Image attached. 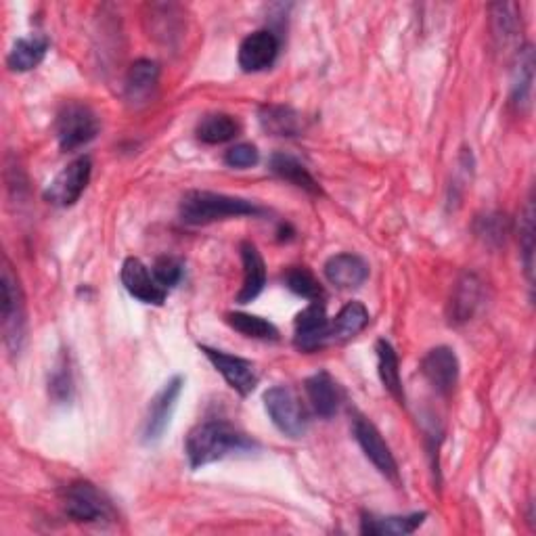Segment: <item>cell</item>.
I'll return each mask as SVG.
<instances>
[{
    "instance_id": "cell-27",
    "label": "cell",
    "mask_w": 536,
    "mask_h": 536,
    "mask_svg": "<svg viewBox=\"0 0 536 536\" xmlns=\"http://www.w3.org/2000/svg\"><path fill=\"white\" fill-rule=\"evenodd\" d=\"M227 323L239 331L245 338H254V340H279V329L262 317L248 315V312H229Z\"/></svg>"
},
{
    "instance_id": "cell-18",
    "label": "cell",
    "mask_w": 536,
    "mask_h": 536,
    "mask_svg": "<svg viewBox=\"0 0 536 536\" xmlns=\"http://www.w3.org/2000/svg\"><path fill=\"white\" fill-rule=\"evenodd\" d=\"M304 388H306V396L310 400V405L317 411V415L329 419L338 413L340 402H342V390L329 373L321 371L308 377Z\"/></svg>"
},
{
    "instance_id": "cell-11",
    "label": "cell",
    "mask_w": 536,
    "mask_h": 536,
    "mask_svg": "<svg viewBox=\"0 0 536 536\" xmlns=\"http://www.w3.org/2000/svg\"><path fill=\"white\" fill-rule=\"evenodd\" d=\"M183 386H185V379L181 375H176L170 379V382L164 384V388L158 394L153 396L147 417H145V428H143V440L147 444L158 442L164 436L168 423L172 419L176 400L183 392Z\"/></svg>"
},
{
    "instance_id": "cell-13",
    "label": "cell",
    "mask_w": 536,
    "mask_h": 536,
    "mask_svg": "<svg viewBox=\"0 0 536 536\" xmlns=\"http://www.w3.org/2000/svg\"><path fill=\"white\" fill-rule=\"evenodd\" d=\"M421 373L426 375L430 386L442 394L449 396L459 382V359L453 348L438 346L432 348L421 361Z\"/></svg>"
},
{
    "instance_id": "cell-29",
    "label": "cell",
    "mask_w": 536,
    "mask_h": 536,
    "mask_svg": "<svg viewBox=\"0 0 536 536\" xmlns=\"http://www.w3.org/2000/svg\"><path fill=\"white\" fill-rule=\"evenodd\" d=\"M490 13H493V32L499 44L503 47H509V42L516 38L520 21L516 17V5L509 3H499L490 7Z\"/></svg>"
},
{
    "instance_id": "cell-14",
    "label": "cell",
    "mask_w": 536,
    "mask_h": 536,
    "mask_svg": "<svg viewBox=\"0 0 536 536\" xmlns=\"http://www.w3.org/2000/svg\"><path fill=\"white\" fill-rule=\"evenodd\" d=\"M279 55V38L271 30H258L245 36L239 44V67L243 72H264Z\"/></svg>"
},
{
    "instance_id": "cell-4",
    "label": "cell",
    "mask_w": 536,
    "mask_h": 536,
    "mask_svg": "<svg viewBox=\"0 0 536 536\" xmlns=\"http://www.w3.org/2000/svg\"><path fill=\"white\" fill-rule=\"evenodd\" d=\"M99 118L95 111L78 101L65 103L55 120V134L63 151H76L91 143L99 134Z\"/></svg>"
},
{
    "instance_id": "cell-24",
    "label": "cell",
    "mask_w": 536,
    "mask_h": 536,
    "mask_svg": "<svg viewBox=\"0 0 536 536\" xmlns=\"http://www.w3.org/2000/svg\"><path fill=\"white\" fill-rule=\"evenodd\" d=\"M369 323V310L361 302L346 304L331 323V342H346L359 335Z\"/></svg>"
},
{
    "instance_id": "cell-12",
    "label": "cell",
    "mask_w": 536,
    "mask_h": 536,
    "mask_svg": "<svg viewBox=\"0 0 536 536\" xmlns=\"http://www.w3.org/2000/svg\"><path fill=\"white\" fill-rule=\"evenodd\" d=\"M122 283L126 287V292L141 300L143 304H153L162 306L168 298V289H164L158 279H155L153 271L139 260V258H126L122 264Z\"/></svg>"
},
{
    "instance_id": "cell-6",
    "label": "cell",
    "mask_w": 536,
    "mask_h": 536,
    "mask_svg": "<svg viewBox=\"0 0 536 536\" xmlns=\"http://www.w3.org/2000/svg\"><path fill=\"white\" fill-rule=\"evenodd\" d=\"M264 409L281 434L289 438H300L306 434V428H308L306 413L300 405V400L296 398V394L289 388L275 386L271 390H266Z\"/></svg>"
},
{
    "instance_id": "cell-9",
    "label": "cell",
    "mask_w": 536,
    "mask_h": 536,
    "mask_svg": "<svg viewBox=\"0 0 536 536\" xmlns=\"http://www.w3.org/2000/svg\"><path fill=\"white\" fill-rule=\"evenodd\" d=\"M206 359L214 365V369L225 377V382L241 396H250L258 386V371L252 361H245L241 356H233L222 350H214L208 346H199Z\"/></svg>"
},
{
    "instance_id": "cell-34",
    "label": "cell",
    "mask_w": 536,
    "mask_h": 536,
    "mask_svg": "<svg viewBox=\"0 0 536 536\" xmlns=\"http://www.w3.org/2000/svg\"><path fill=\"white\" fill-rule=\"evenodd\" d=\"M72 388H74L72 371H70V367H67V361H61L59 367H57V371L51 377L49 390H51L53 398H57V400H70Z\"/></svg>"
},
{
    "instance_id": "cell-30",
    "label": "cell",
    "mask_w": 536,
    "mask_h": 536,
    "mask_svg": "<svg viewBox=\"0 0 536 536\" xmlns=\"http://www.w3.org/2000/svg\"><path fill=\"white\" fill-rule=\"evenodd\" d=\"M285 285L292 289L296 296L306 298V300H319L323 296L321 283L304 266L289 268V271L285 273Z\"/></svg>"
},
{
    "instance_id": "cell-20",
    "label": "cell",
    "mask_w": 536,
    "mask_h": 536,
    "mask_svg": "<svg viewBox=\"0 0 536 536\" xmlns=\"http://www.w3.org/2000/svg\"><path fill=\"white\" fill-rule=\"evenodd\" d=\"M268 168H271V172L277 174L281 181L292 183L310 195H321V187L315 181V176H312L308 168L300 160H296L294 155L273 153L271 160H268Z\"/></svg>"
},
{
    "instance_id": "cell-26",
    "label": "cell",
    "mask_w": 536,
    "mask_h": 536,
    "mask_svg": "<svg viewBox=\"0 0 536 536\" xmlns=\"http://www.w3.org/2000/svg\"><path fill=\"white\" fill-rule=\"evenodd\" d=\"M532 82H534V51L532 47H524L518 53L516 74H513V86H511V101L518 105L520 111L530 105Z\"/></svg>"
},
{
    "instance_id": "cell-3",
    "label": "cell",
    "mask_w": 536,
    "mask_h": 536,
    "mask_svg": "<svg viewBox=\"0 0 536 536\" xmlns=\"http://www.w3.org/2000/svg\"><path fill=\"white\" fill-rule=\"evenodd\" d=\"M0 300H3L0 317H3L5 346L11 354H17L26 340V298L7 258L3 262V275H0Z\"/></svg>"
},
{
    "instance_id": "cell-8",
    "label": "cell",
    "mask_w": 536,
    "mask_h": 536,
    "mask_svg": "<svg viewBox=\"0 0 536 536\" xmlns=\"http://www.w3.org/2000/svg\"><path fill=\"white\" fill-rule=\"evenodd\" d=\"M352 432L365 457L375 465L377 472L392 482H398V463L390 451L388 442L384 440L382 434H379L373 423L367 417L359 415L352 423Z\"/></svg>"
},
{
    "instance_id": "cell-32",
    "label": "cell",
    "mask_w": 536,
    "mask_h": 536,
    "mask_svg": "<svg viewBox=\"0 0 536 536\" xmlns=\"http://www.w3.org/2000/svg\"><path fill=\"white\" fill-rule=\"evenodd\" d=\"M520 237L524 241V264H526V273L528 279H532V256H534V210H532V201L526 204L524 210V222L520 227Z\"/></svg>"
},
{
    "instance_id": "cell-28",
    "label": "cell",
    "mask_w": 536,
    "mask_h": 536,
    "mask_svg": "<svg viewBox=\"0 0 536 536\" xmlns=\"http://www.w3.org/2000/svg\"><path fill=\"white\" fill-rule=\"evenodd\" d=\"M480 292H482L480 281L472 275H467L459 283L453 304H451V308H453L451 317H455L457 323H465V321H469V317H474V310L480 304Z\"/></svg>"
},
{
    "instance_id": "cell-31",
    "label": "cell",
    "mask_w": 536,
    "mask_h": 536,
    "mask_svg": "<svg viewBox=\"0 0 536 536\" xmlns=\"http://www.w3.org/2000/svg\"><path fill=\"white\" fill-rule=\"evenodd\" d=\"M153 275L164 289L174 287L183 277V264L172 256H162L153 264Z\"/></svg>"
},
{
    "instance_id": "cell-2",
    "label": "cell",
    "mask_w": 536,
    "mask_h": 536,
    "mask_svg": "<svg viewBox=\"0 0 536 536\" xmlns=\"http://www.w3.org/2000/svg\"><path fill=\"white\" fill-rule=\"evenodd\" d=\"M178 212H181V220L185 225L204 227L227 218L258 216L262 214V208L256 206L254 201L243 197H233L214 191H187L181 199V208H178Z\"/></svg>"
},
{
    "instance_id": "cell-10",
    "label": "cell",
    "mask_w": 536,
    "mask_h": 536,
    "mask_svg": "<svg viewBox=\"0 0 536 536\" xmlns=\"http://www.w3.org/2000/svg\"><path fill=\"white\" fill-rule=\"evenodd\" d=\"M294 344L302 352H317L331 344V321L321 300H312V304L296 317Z\"/></svg>"
},
{
    "instance_id": "cell-21",
    "label": "cell",
    "mask_w": 536,
    "mask_h": 536,
    "mask_svg": "<svg viewBox=\"0 0 536 536\" xmlns=\"http://www.w3.org/2000/svg\"><path fill=\"white\" fill-rule=\"evenodd\" d=\"M260 124L275 137H298L304 130V118L285 105H264L260 109Z\"/></svg>"
},
{
    "instance_id": "cell-33",
    "label": "cell",
    "mask_w": 536,
    "mask_h": 536,
    "mask_svg": "<svg viewBox=\"0 0 536 536\" xmlns=\"http://www.w3.org/2000/svg\"><path fill=\"white\" fill-rule=\"evenodd\" d=\"M260 160V153L254 145H248V143H241V145H235L231 147L227 153H225V162L227 166L231 168H252L256 166Z\"/></svg>"
},
{
    "instance_id": "cell-16",
    "label": "cell",
    "mask_w": 536,
    "mask_h": 536,
    "mask_svg": "<svg viewBox=\"0 0 536 536\" xmlns=\"http://www.w3.org/2000/svg\"><path fill=\"white\" fill-rule=\"evenodd\" d=\"M160 82V65L151 61V59H139L130 65V70L126 74L124 82V91L126 99L132 105H143L149 103L153 97L155 88H158Z\"/></svg>"
},
{
    "instance_id": "cell-22",
    "label": "cell",
    "mask_w": 536,
    "mask_h": 536,
    "mask_svg": "<svg viewBox=\"0 0 536 536\" xmlns=\"http://www.w3.org/2000/svg\"><path fill=\"white\" fill-rule=\"evenodd\" d=\"M426 520V513H411V516H363L361 532L371 536H407L413 534Z\"/></svg>"
},
{
    "instance_id": "cell-5",
    "label": "cell",
    "mask_w": 536,
    "mask_h": 536,
    "mask_svg": "<svg viewBox=\"0 0 536 536\" xmlns=\"http://www.w3.org/2000/svg\"><path fill=\"white\" fill-rule=\"evenodd\" d=\"M63 509L74 522L101 524L114 520V509L91 482H74L65 488Z\"/></svg>"
},
{
    "instance_id": "cell-1",
    "label": "cell",
    "mask_w": 536,
    "mask_h": 536,
    "mask_svg": "<svg viewBox=\"0 0 536 536\" xmlns=\"http://www.w3.org/2000/svg\"><path fill=\"white\" fill-rule=\"evenodd\" d=\"M256 446L258 444L250 436H245L243 432L233 428L231 423L220 419H206L197 423L187 434L185 453L191 469H199L229 455L252 453Z\"/></svg>"
},
{
    "instance_id": "cell-19",
    "label": "cell",
    "mask_w": 536,
    "mask_h": 536,
    "mask_svg": "<svg viewBox=\"0 0 536 536\" xmlns=\"http://www.w3.org/2000/svg\"><path fill=\"white\" fill-rule=\"evenodd\" d=\"M51 47V40L44 34H30L15 40L13 49L7 57L9 70L13 72H30L34 67H38L44 57H47Z\"/></svg>"
},
{
    "instance_id": "cell-15",
    "label": "cell",
    "mask_w": 536,
    "mask_h": 536,
    "mask_svg": "<svg viewBox=\"0 0 536 536\" xmlns=\"http://www.w3.org/2000/svg\"><path fill=\"white\" fill-rule=\"evenodd\" d=\"M241 262H243V285L237 294V302L250 304L254 302L266 285V264L252 241H243L239 245Z\"/></svg>"
},
{
    "instance_id": "cell-25",
    "label": "cell",
    "mask_w": 536,
    "mask_h": 536,
    "mask_svg": "<svg viewBox=\"0 0 536 536\" xmlns=\"http://www.w3.org/2000/svg\"><path fill=\"white\" fill-rule=\"evenodd\" d=\"M241 126L233 116L227 114H210L206 118H201V122L197 124V139L201 143L208 145H222L233 141L239 134Z\"/></svg>"
},
{
    "instance_id": "cell-7",
    "label": "cell",
    "mask_w": 536,
    "mask_h": 536,
    "mask_svg": "<svg viewBox=\"0 0 536 536\" xmlns=\"http://www.w3.org/2000/svg\"><path fill=\"white\" fill-rule=\"evenodd\" d=\"M91 172H93L91 158H86L84 155V158L74 160L53 178L47 189H44V199L57 208L74 206L86 191L88 183H91Z\"/></svg>"
},
{
    "instance_id": "cell-23",
    "label": "cell",
    "mask_w": 536,
    "mask_h": 536,
    "mask_svg": "<svg viewBox=\"0 0 536 536\" xmlns=\"http://www.w3.org/2000/svg\"><path fill=\"white\" fill-rule=\"evenodd\" d=\"M375 352H377V371L379 377H382L384 388L398 400V405H405V388H402L396 350L392 348L390 342L379 340Z\"/></svg>"
},
{
    "instance_id": "cell-17",
    "label": "cell",
    "mask_w": 536,
    "mask_h": 536,
    "mask_svg": "<svg viewBox=\"0 0 536 536\" xmlns=\"http://www.w3.org/2000/svg\"><path fill=\"white\" fill-rule=\"evenodd\" d=\"M325 277L340 289H356L369 279V264L356 254H338L325 262Z\"/></svg>"
}]
</instances>
